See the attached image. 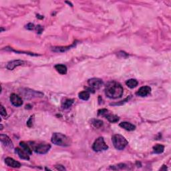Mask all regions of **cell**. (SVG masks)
Returning <instances> with one entry per match:
<instances>
[{
    "label": "cell",
    "instance_id": "cell-14",
    "mask_svg": "<svg viewBox=\"0 0 171 171\" xmlns=\"http://www.w3.org/2000/svg\"><path fill=\"white\" fill-rule=\"evenodd\" d=\"M15 152L17 155L19 156L20 159L27 160H29V155L25 151V150H23L22 149L17 148V149H15Z\"/></svg>",
    "mask_w": 171,
    "mask_h": 171
},
{
    "label": "cell",
    "instance_id": "cell-4",
    "mask_svg": "<svg viewBox=\"0 0 171 171\" xmlns=\"http://www.w3.org/2000/svg\"><path fill=\"white\" fill-rule=\"evenodd\" d=\"M108 149V146L106 145L102 137L97 139L92 145V149L95 152H102Z\"/></svg>",
    "mask_w": 171,
    "mask_h": 171
},
{
    "label": "cell",
    "instance_id": "cell-18",
    "mask_svg": "<svg viewBox=\"0 0 171 171\" xmlns=\"http://www.w3.org/2000/svg\"><path fill=\"white\" fill-rule=\"evenodd\" d=\"M19 146L22 147V149L25 150V151L29 155H31L32 154V149H30V147L28 146V145H27L26 143H25L24 142H21L19 143Z\"/></svg>",
    "mask_w": 171,
    "mask_h": 171
},
{
    "label": "cell",
    "instance_id": "cell-16",
    "mask_svg": "<svg viewBox=\"0 0 171 171\" xmlns=\"http://www.w3.org/2000/svg\"><path fill=\"white\" fill-rule=\"evenodd\" d=\"M55 69L56 70V71L58 73H60V74L64 75L67 73V67L65 65L63 64H57L55 66Z\"/></svg>",
    "mask_w": 171,
    "mask_h": 171
},
{
    "label": "cell",
    "instance_id": "cell-15",
    "mask_svg": "<svg viewBox=\"0 0 171 171\" xmlns=\"http://www.w3.org/2000/svg\"><path fill=\"white\" fill-rule=\"evenodd\" d=\"M120 126L128 131H133L136 129V126L128 122H122L120 123Z\"/></svg>",
    "mask_w": 171,
    "mask_h": 171
},
{
    "label": "cell",
    "instance_id": "cell-5",
    "mask_svg": "<svg viewBox=\"0 0 171 171\" xmlns=\"http://www.w3.org/2000/svg\"><path fill=\"white\" fill-rule=\"evenodd\" d=\"M88 84L90 86V88H88V92H91L92 93H94L95 90H98L103 85V82L101 79L99 78H91L88 81Z\"/></svg>",
    "mask_w": 171,
    "mask_h": 171
},
{
    "label": "cell",
    "instance_id": "cell-25",
    "mask_svg": "<svg viewBox=\"0 0 171 171\" xmlns=\"http://www.w3.org/2000/svg\"><path fill=\"white\" fill-rule=\"evenodd\" d=\"M33 116H31L30 117V118L29 119V120L28 122H27V125H28L29 127H32V125H33V123H32V119H33Z\"/></svg>",
    "mask_w": 171,
    "mask_h": 171
},
{
    "label": "cell",
    "instance_id": "cell-13",
    "mask_svg": "<svg viewBox=\"0 0 171 171\" xmlns=\"http://www.w3.org/2000/svg\"><path fill=\"white\" fill-rule=\"evenodd\" d=\"M5 162L8 166L12 167V168H20L21 167V164L20 162H19L18 161H16L13 159L12 158H9V157H8L5 159Z\"/></svg>",
    "mask_w": 171,
    "mask_h": 171
},
{
    "label": "cell",
    "instance_id": "cell-8",
    "mask_svg": "<svg viewBox=\"0 0 171 171\" xmlns=\"http://www.w3.org/2000/svg\"><path fill=\"white\" fill-rule=\"evenodd\" d=\"M0 140H1V142L3 145L7 148L9 149H12L13 148V144L8 136L5 135H0Z\"/></svg>",
    "mask_w": 171,
    "mask_h": 171
},
{
    "label": "cell",
    "instance_id": "cell-10",
    "mask_svg": "<svg viewBox=\"0 0 171 171\" xmlns=\"http://www.w3.org/2000/svg\"><path fill=\"white\" fill-rule=\"evenodd\" d=\"M26 64V62L25 61H23L21 60H13V61L9 62L8 65H7V68L9 70H13L15 68L19 66H23Z\"/></svg>",
    "mask_w": 171,
    "mask_h": 171
},
{
    "label": "cell",
    "instance_id": "cell-17",
    "mask_svg": "<svg viewBox=\"0 0 171 171\" xmlns=\"http://www.w3.org/2000/svg\"><path fill=\"white\" fill-rule=\"evenodd\" d=\"M126 86L130 88H134L138 86L139 82L136 79H129L126 82Z\"/></svg>",
    "mask_w": 171,
    "mask_h": 171
},
{
    "label": "cell",
    "instance_id": "cell-2",
    "mask_svg": "<svg viewBox=\"0 0 171 171\" xmlns=\"http://www.w3.org/2000/svg\"><path fill=\"white\" fill-rule=\"evenodd\" d=\"M52 142L60 146H68L71 145V140L62 133H53L52 136Z\"/></svg>",
    "mask_w": 171,
    "mask_h": 171
},
{
    "label": "cell",
    "instance_id": "cell-26",
    "mask_svg": "<svg viewBox=\"0 0 171 171\" xmlns=\"http://www.w3.org/2000/svg\"><path fill=\"white\" fill-rule=\"evenodd\" d=\"M56 169H58V170H66V169L64 168V167H63V166H62V165H58V166H56Z\"/></svg>",
    "mask_w": 171,
    "mask_h": 171
},
{
    "label": "cell",
    "instance_id": "cell-6",
    "mask_svg": "<svg viewBox=\"0 0 171 171\" xmlns=\"http://www.w3.org/2000/svg\"><path fill=\"white\" fill-rule=\"evenodd\" d=\"M108 112L109 111L107 109H101L98 110V114L99 116H104L106 119H108L110 122L116 123L118 122L119 120V117Z\"/></svg>",
    "mask_w": 171,
    "mask_h": 171
},
{
    "label": "cell",
    "instance_id": "cell-20",
    "mask_svg": "<svg viewBox=\"0 0 171 171\" xmlns=\"http://www.w3.org/2000/svg\"><path fill=\"white\" fill-rule=\"evenodd\" d=\"M90 92L88 91H82L79 93V98L82 100H88L90 98Z\"/></svg>",
    "mask_w": 171,
    "mask_h": 171
},
{
    "label": "cell",
    "instance_id": "cell-3",
    "mask_svg": "<svg viewBox=\"0 0 171 171\" xmlns=\"http://www.w3.org/2000/svg\"><path fill=\"white\" fill-rule=\"evenodd\" d=\"M114 146L115 149L119 150H122L125 149V147L128 145V142L125 137L120 135H115L112 138Z\"/></svg>",
    "mask_w": 171,
    "mask_h": 171
},
{
    "label": "cell",
    "instance_id": "cell-12",
    "mask_svg": "<svg viewBox=\"0 0 171 171\" xmlns=\"http://www.w3.org/2000/svg\"><path fill=\"white\" fill-rule=\"evenodd\" d=\"M150 92H151V88L148 86H145L139 88L136 92V95L140 97H145L149 95Z\"/></svg>",
    "mask_w": 171,
    "mask_h": 171
},
{
    "label": "cell",
    "instance_id": "cell-7",
    "mask_svg": "<svg viewBox=\"0 0 171 171\" xmlns=\"http://www.w3.org/2000/svg\"><path fill=\"white\" fill-rule=\"evenodd\" d=\"M50 149H51V145L50 144L43 142L38 144L34 147V151L39 155H43L48 152Z\"/></svg>",
    "mask_w": 171,
    "mask_h": 171
},
{
    "label": "cell",
    "instance_id": "cell-21",
    "mask_svg": "<svg viewBox=\"0 0 171 171\" xmlns=\"http://www.w3.org/2000/svg\"><path fill=\"white\" fill-rule=\"evenodd\" d=\"M91 122H92V125L94 126L95 128H101L104 125L102 120H98V119H92L91 120Z\"/></svg>",
    "mask_w": 171,
    "mask_h": 171
},
{
    "label": "cell",
    "instance_id": "cell-11",
    "mask_svg": "<svg viewBox=\"0 0 171 171\" xmlns=\"http://www.w3.org/2000/svg\"><path fill=\"white\" fill-rule=\"evenodd\" d=\"M76 45V42H74L72 44L68 46H57L52 48V50L54 52H65L71 48H74Z\"/></svg>",
    "mask_w": 171,
    "mask_h": 171
},
{
    "label": "cell",
    "instance_id": "cell-24",
    "mask_svg": "<svg viewBox=\"0 0 171 171\" xmlns=\"http://www.w3.org/2000/svg\"><path fill=\"white\" fill-rule=\"evenodd\" d=\"M34 27H35V26H34V24H33V23H29L26 26V28L28 29H33V28H34Z\"/></svg>",
    "mask_w": 171,
    "mask_h": 171
},
{
    "label": "cell",
    "instance_id": "cell-23",
    "mask_svg": "<svg viewBox=\"0 0 171 171\" xmlns=\"http://www.w3.org/2000/svg\"><path fill=\"white\" fill-rule=\"evenodd\" d=\"M0 114H1V115L2 116H7V112H6V110L4 108V107H3L2 105L1 106V112H0Z\"/></svg>",
    "mask_w": 171,
    "mask_h": 171
},
{
    "label": "cell",
    "instance_id": "cell-19",
    "mask_svg": "<svg viewBox=\"0 0 171 171\" xmlns=\"http://www.w3.org/2000/svg\"><path fill=\"white\" fill-rule=\"evenodd\" d=\"M164 150H165V146L162 145H159V144H157L153 146L154 152L156 154H161L163 152Z\"/></svg>",
    "mask_w": 171,
    "mask_h": 171
},
{
    "label": "cell",
    "instance_id": "cell-9",
    "mask_svg": "<svg viewBox=\"0 0 171 171\" xmlns=\"http://www.w3.org/2000/svg\"><path fill=\"white\" fill-rule=\"evenodd\" d=\"M10 102L13 106L16 107L21 106L23 104V100L22 98L15 94H12L10 96Z\"/></svg>",
    "mask_w": 171,
    "mask_h": 171
},
{
    "label": "cell",
    "instance_id": "cell-22",
    "mask_svg": "<svg viewBox=\"0 0 171 171\" xmlns=\"http://www.w3.org/2000/svg\"><path fill=\"white\" fill-rule=\"evenodd\" d=\"M74 103V100L72 99H67L64 102L62 103V108L63 109H68L69 108L70 106L72 105V104Z\"/></svg>",
    "mask_w": 171,
    "mask_h": 171
},
{
    "label": "cell",
    "instance_id": "cell-1",
    "mask_svg": "<svg viewBox=\"0 0 171 171\" xmlns=\"http://www.w3.org/2000/svg\"><path fill=\"white\" fill-rule=\"evenodd\" d=\"M105 94L109 98L116 99L120 98L123 94V87L116 81L108 82L105 87Z\"/></svg>",
    "mask_w": 171,
    "mask_h": 171
}]
</instances>
